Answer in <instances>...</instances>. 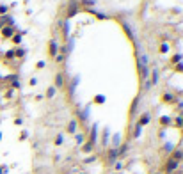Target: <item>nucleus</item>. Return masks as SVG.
<instances>
[{"label": "nucleus", "mask_w": 183, "mask_h": 174, "mask_svg": "<svg viewBox=\"0 0 183 174\" xmlns=\"http://www.w3.org/2000/svg\"><path fill=\"white\" fill-rule=\"evenodd\" d=\"M176 167H178V162L171 158V160H169V163H167V167H165V172H171V170H174Z\"/></svg>", "instance_id": "obj_2"}, {"label": "nucleus", "mask_w": 183, "mask_h": 174, "mask_svg": "<svg viewBox=\"0 0 183 174\" xmlns=\"http://www.w3.org/2000/svg\"><path fill=\"white\" fill-rule=\"evenodd\" d=\"M148 121H149V114H144V116L141 117V121H139V123H141V124H148Z\"/></svg>", "instance_id": "obj_4"}, {"label": "nucleus", "mask_w": 183, "mask_h": 174, "mask_svg": "<svg viewBox=\"0 0 183 174\" xmlns=\"http://www.w3.org/2000/svg\"><path fill=\"white\" fill-rule=\"evenodd\" d=\"M46 96H48V98H53V96H55V87H50V89L46 91Z\"/></svg>", "instance_id": "obj_5"}, {"label": "nucleus", "mask_w": 183, "mask_h": 174, "mask_svg": "<svg viewBox=\"0 0 183 174\" xmlns=\"http://www.w3.org/2000/svg\"><path fill=\"white\" fill-rule=\"evenodd\" d=\"M6 11H7V9H6V7H4V6H0V14H4V13H6Z\"/></svg>", "instance_id": "obj_11"}, {"label": "nucleus", "mask_w": 183, "mask_h": 174, "mask_svg": "<svg viewBox=\"0 0 183 174\" xmlns=\"http://www.w3.org/2000/svg\"><path fill=\"white\" fill-rule=\"evenodd\" d=\"M62 82H64V80H62V75H57V85H59V87L62 85Z\"/></svg>", "instance_id": "obj_6"}, {"label": "nucleus", "mask_w": 183, "mask_h": 174, "mask_svg": "<svg viewBox=\"0 0 183 174\" xmlns=\"http://www.w3.org/2000/svg\"><path fill=\"white\" fill-rule=\"evenodd\" d=\"M160 123H162V124H167V123H169V119H167V117H162V121H160Z\"/></svg>", "instance_id": "obj_10"}, {"label": "nucleus", "mask_w": 183, "mask_h": 174, "mask_svg": "<svg viewBox=\"0 0 183 174\" xmlns=\"http://www.w3.org/2000/svg\"><path fill=\"white\" fill-rule=\"evenodd\" d=\"M162 100H164V101H171V100H172V96H171V94H164V98H162Z\"/></svg>", "instance_id": "obj_8"}, {"label": "nucleus", "mask_w": 183, "mask_h": 174, "mask_svg": "<svg viewBox=\"0 0 183 174\" xmlns=\"http://www.w3.org/2000/svg\"><path fill=\"white\" fill-rule=\"evenodd\" d=\"M160 52H169V46L167 45H162V46H160Z\"/></svg>", "instance_id": "obj_9"}, {"label": "nucleus", "mask_w": 183, "mask_h": 174, "mask_svg": "<svg viewBox=\"0 0 183 174\" xmlns=\"http://www.w3.org/2000/svg\"><path fill=\"white\" fill-rule=\"evenodd\" d=\"M75 126H77V124H75V121H73V123H70V130H68V132H71V133H73V132H75Z\"/></svg>", "instance_id": "obj_7"}, {"label": "nucleus", "mask_w": 183, "mask_h": 174, "mask_svg": "<svg viewBox=\"0 0 183 174\" xmlns=\"http://www.w3.org/2000/svg\"><path fill=\"white\" fill-rule=\"evenodd\" d=\"M48 48H50L48 53H50L52 57H57V52H59V50H57V43H55V41H50V46H48Z\"/></svg>", "instance_id": "obj_1"}, {"label": "nucleus", "mask_w": 183, "mask_h": 174, "mask_svg": "<svg viewBox=\"0 0 183 174\" xmlns=\"http://www.w3.org/2000/svg\"><path fill=\"white\" fill-rule=\"evenodd\" d=\"M11 34H13V29H9V27H6L4 30H2V36L7 39V37H11Z\"/></svg>", "instance_id": "obj_3"}]
</instances>
